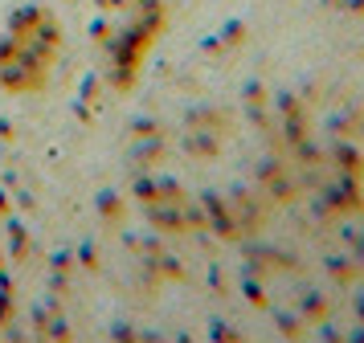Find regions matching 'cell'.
I'll list each match as a JSON object with an SVG mask.
<instances>
[{
    "instance_id": "cell-1",
    "label": "cell",
    "mask_w": 364,
    "mask_h": 343,
    "mask_svg": "<svg viewBox=\"0 0 364 343\" xmlns=\"http://www.w3.org/2000/svg\"><path fill=\"white\" fill-rule=\"evenodd\" d=\"M62 58V29L46 9H21L9 16V29L0 37V86L13 94L46 90L53 65Z\"/></svg>"
}]
</instances>
